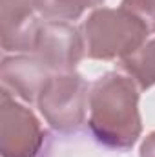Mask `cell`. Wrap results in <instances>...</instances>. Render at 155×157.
Masks as SVG:
<instances>
[{
    "label": "cell",
    "instance_id": "277c9868",
    "mask_svg": "<svg viewBox=\"0 0 155 157\" xmlns=\"http://www.w3.org/2000/svg\"><path fill=\"white\" fill-rule=\"evenodd\" d=\"M44 146V132L33 112L18 104L9 91L0 97V154L2 157H35Z\"/></svg>",
    "mask_w": 155,
    "mask_h": 157
},
{
    "label": "cell",
    "instance_id": "3957f363",
    "mask_svg": "<svg viewBox=\"0 0 155 157\" xmlns=\"http://www.w3.org/2000/svg\"><path fill=\"white\" fill-rule=\"evenodd\" d=\"M91 86L75 71L55 73L46 80L37 99L40 113L60 133H71L86 119Z\"/></svg>",
    "mask_w": 155,
    "mask_h": 157
},
{
    "label": "cell",
    "instance_id": "6da1fadb",
    "mask_svg": "<svg viewBox=\"0 0 155 157\" xmlns=\"http://www.w3.org/2000/svg\"><path fill=\"white\" fill-rule=\"evenodd\" d=\"M88 128L100 146L113 152H128L137 143L142 132L139 86L130 75L110 71L91 84Z\"/></svg>",
    "mask_w": 155,
    "mask_h": 157
},
{
    "label": "cell",
    "instance_id": "8fae6325",
    "mask_svg": "<svg viewBox=\"0 0 155 157\" xmlns=\"http://www.w3.org/2000/svg\"><path fill=\"white\" fill-rule=\"evenodd\" d=\"M141 157H155V132H152L141 144Z\"/></svg>",
    "mask_w": 155,
    "mask_h": 157
},
{
    "label": "cell",
    "instance_id": "5b68a950",
    "mask_svg": "<svg viewBox=\"0 0 155 157\" xmlns=\"http://www.w3.org/2000/svg\"><path fill=\"white\" fill-rule=\"evenodd\" d=\"M31 53L39 57L53 73L75 71L86 53L82 31L68 22L44 20L39 26Z\"/></svg>",
    "mask_w": 155,
    "mask_h": 157
},
{
    "label": "cell",
    "instance_id": "ba28073f",
    "mask_svg": "<svg viewBox=\"0 0 155 157\" xmlns=\"http://www.w3.org/2000/svg\"><path fill=\"white\" fill-rule=\"evenodd\" d=\"M122 70L133 78L139 90L155 86V39L148 40L135 53L120 60Z\"/></svg>",
    "mask_w": 155,
    "mask_h": 157
},
{
    "label": "cell",
    "instance_id": "8992f818",
    "mask_svg": "<svg viewBox=\"0 0 155 157\" xmlns=\"http://www.w3.org/2000/svg\"><path fill=\"white\" fill-rule=\"evenodd\" d=\"M51 75L55 73L33 53L6 57L0 66L2 90L20 97L29 104L37 102L42 86Z\"/></svg>",
    "mask_w": 155,
    "mask_h": 157
},
{
    "label": "cell",
    "instance_id": "7a4b0ae2",
    "mask_svg": "<svg viewBox=\"0 0 155 157\" xmlns=\"http://www.w3.org/2000/svg\"><path fill=\"white\" fill-rule=\"evenodd\" d=\"M86 55L95 60L126 59L146 44L150 29L126 7H99L80 28Z\"/></svg>",
    "mask_w": 155,
    "mask_h": 157
},
{
    "label": "cell",
    "instance_id": "9c48e42d",
    "mask_svg": "<svg viewBox=\"0 0 155 157\" xmlns=\"http://www.w3.org/2000/svg\"><path fill=\"white\" fill-rule=\"evenodd\" d=\"M104 0H35V9L44 20H77L78 17L89 9L100 6Z\"/></svg>",
    "mask_w": 155,
    "mask_h": 157
},
{
    "label": "cell",
    "instance_id": "52a82bcc",
    "mask_svg": "<svg viewBox=\"0 0 155 157\" xmlns=\"http://www.w3.org/2000/svg\"><path fill=\"white\" fill-rule=\"evenodd\" d=\"M2 48L6 51L31 53L40 20L35 17V0H2Z\"/></svg>",
    "mask_w": 155,
    "mask_h": 157
},
{
    "label": "cell",
    "instance_id": "30bf717a",
    "mask_svg": "<svg viewBox=\"0 0 155 157\" xmlns=\"http://www.w3.org/2000/svg\"><path fill=\"white\" fill-rule=\"evenodd\" d=\"M120 6L137 15L146 24L150 33H155V0H122Z\"/></svg>",
    "mask_w": 155,
    "mask_h": 157
}]
</instances>
